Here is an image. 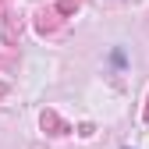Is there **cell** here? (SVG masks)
Here are the masks:
<instances>
[{
  "label": "cell",
  "instance_id": "obj_4",
  "mask_svg": "<svg viewBox=\"0 0 149 149\" xmlns=\"http://www.w3.org/2000/svg\"><path fill=\"white\" fill-rule=\"evenodd\" d=\"M78 7H82V0H57V14L61 18H71Z\"/></svg>",
  "mask_w": 149,
  "mask_h": 149
},
{
  "label": "cell",
  "instance_id": "obj_1",
  "mask_svg": "<svg viewBox=\"0 0 149 149\" xmlns=\"http://www.w3.org/2000/svg\"><path fill=\"white\" fill-rule=\"evenodd\" d=\"M39 124H43V132H50V135H68L71 132V124L57 114V110H43V114H39Z\"/></svg>",
  "mask_w": 149,
  "mask_h": 149
},
{
  "label": "cell",
  "instance_id": "obj_2",
  "mask_svg": "<svg viewBox=\"0 0 149 149\" xmlns=\"http://www.w3.org/2000/svg\"><path fill=\"white\" fill-rule=\"evenodd\" d=\"M57 25H61V14H57V7H43L39 14H36V29H39L43 36L57 32Z\"/></svg>",
  "mask_w": 149,
  "mask_h": 149
},
{
  "label": "cell",
  "instance_id": "obj_6",
  "mask_svg": "<svg viewBox=\"0 0 149 149\" xmlns=\"http://www.w3.org/2000/svg\"><path fill=\"white\" fill-rule=\"evenodd\" d=\"M146 121H149V107H146Z\"/></svg>",
  "mask_w": 149,
  "mask_h": 149
},
{
  "label": "cell",
  "instance_id": "obj_5",
  "mask_svg": "<svg viewBox=\"0 0 149 149\" xmlns=\"http://www.w3.org/2000/svg\"><path fill=\"white\" fill-rule=\"evenodd\" d=\"M7 96V82H0V100H4Z\"/></svg>",
  "mask_w": 149,
  "mask_h": 149
},
{
  "label": "cell",
  "instance_id": "obj_3",
  "mask_svg": "<svg viewBox=\"0 0 149 149\" xmlns=\"http://www.w3.org/2000/svg\"><path fill=\"white\" fill-rule=\"evenodd\" d=\"M22 36V18L18 14H4V46H11Z\"/></svg>",
  "mask_w": 149,
  "mask_h": 149
}]
</instances>
